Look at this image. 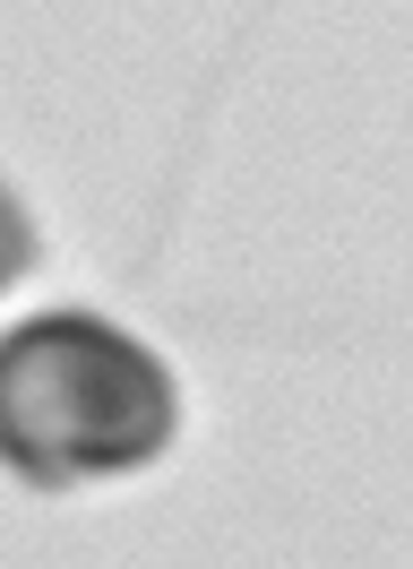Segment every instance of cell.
I'll list each match as a JSON object with an SVG mask.
<instances>
[{
	"label": "cell",
	"instance_id": "6da1fadb",
	"mask_svg": "<svg viewBox=\"0 0 413 569\" xmlns=\"http://www.w3.org/2000/svg\"><path fill=\"white\" fill-rule=\"evenodd\" d=\"M172 380L130 328L43 311L0 337V458L27 483H95L164 458Z\"/></svg>",
	"mask_w": 413,
	"mask_h": 569
},
{
	"label": "cell",
	"instance_id": "7a4b0ae2",
	"mask_svg": "<svg viewBox=\"0 0 413 569\" xmlns=\"http://www.w3.org/2000/svg\"><path fill=\"white\" fill-rule=\"evenodd\" d=\"M27 259H34V224H27V208L9 199V181H0V284L27 277Z\"/></svg>",
	"mask_w": 413,
	"mask_h": 569
}]
</instances>
